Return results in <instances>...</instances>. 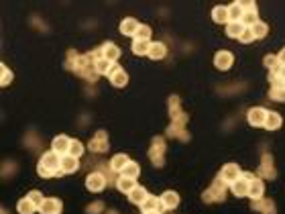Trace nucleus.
<instances>
[{"instance_id": "obj_1", "label": "nucleus", "mask_w": 285, "mask_h": 214, "mask_svg": "<svg viewBox=\"0 0 285 214\" xmlns=\"http://www.w3.org/2000/svg\"><path fill=\"white\" fill-rule=\"evenodd\" d=\"M66 68L70 72H74L76 76L84 78L86 82L94 84L98 80V72L94 68V59L90 55H80L78 51H68V57H66Z\"/></svg>"}, {"instance_id": "obj_2", "label": "nucleus", "mask_w": 285, "mask_h": 214, "mask_svg": "<svg viewBox=\"0 0 285 214\" xmlns=\"http://www.w3.org/2000/svg\"><path fill=\"white\" fill-rule=\"evenodd\" d=\"M228 183L226 181H222L220 177H216L212 183H210V188L202 194V200L206 202V204H214V202H224V198H226V192H228Z\"/></svg>"}, {"instance_id": "obj_3", "label": "nucleus", "mask_w": 285, "mask_h": 214, "mask_svg": "<svg viewBox=\"0 0 285 214\" xmlns=\"http://www.w3.org/2000/svg\"><path fill=\"white\" fill-rule=\"evenodd\" d=\"M165 151H167L165 139L163 137H153L151 149H149V159H151V163L155 167H163L165 165Z\"/></svg>"}, {"instance_id": "obj_4", "label": "nucleus", "mask_w": 285, "mask_h": 214, "mask_svg": "<svg viewBox=\"0 0 285 214\" xmlns=\"http://www.w3.org/2000/svg\"><path fill=\"white\" fill-rule=\"evenodd\" d=\"M169 116H171V125H177V127H185L187 125V114L181 110V100L179 96H171L169 102Z\"/></svg>"}, {"instance_id": "obj_5", "label": "nucleus", "mask_w": 285, "mask_h": 214, "mask_svg": "<svg viewBox=\"0 0 285 214\" xmlns=\"http://www.w3.org/2000/svg\"><path fill=\"white\" fill-rule=\"evenodd\" d=\"M39 163H41V165H45L47 169H51L55 175H63V173H61V155H57V153H55L53 149L43 153L41 159H39Z\"/></svg>"}, {"instance_id": "obj_6", "label": "nucleus", "mask_w": 285, "mask_h": 214, "mask_svg": "<svg viewBox=\"0 0 285 214\" xmlns=\"http://www.w3.org/2000/svg\"><path fill=\"white\" fill-rule=\"evenodd\" d=\"M88 147H90V151H92V153H106V151H108V147H110L106 131H96V133H94V137L90 139Z\"/></svg>"}, {"instance_id": "obj_7", "label": "nucleus", "mask_w": 285, "mask_h": 214, "mask_svg": "<svg viewBox=\"0 0 285 214\" xmlns=\"http://www.w3.org/2000/svg\"><path fill=\"white\" fill-rule=\"evenodd\" d=\"M257 175H259L261 179H275V177H277V169H275V165H273V157L269 155V153H263Z\"/></svg>"}, {"instance_id": "obj_8", "label": "nucleus", "mask_w": 285, "mask_h": 214, "mask_svg": "<svg viewBox=\"0 0 285 214\" xmlns=\"http://www.w3.org/2000/svg\"><path fill=\"white\" fill-rule=\"evenodd\" d=\"M106 175L104 173H100V171H94V173H90L88 177H86V188L90 190V192H94V194H100L104 188H106Z\"/></svg>"}, {"instance_id": "obj_9", "label": "nucleus", "mask_w": 285, "mask_h": 214, "mask_svg": "<svg viewBox=\"0 0 285 214\" xmlns=\"http://www.w3.org/2000/svg\"><path fill=\"white\" fill-rule=\"evenodd\" d=\"M267 112L263 106H252L248 112H246V120L250 127H265V120H267Z\"/></svg>"}, {"instance_id": "obj_10", "label": "nucleus", "mask_w": 285, "mask_h": 214, "mask_svg": "<svg viewBox=\"0 0 285 214\" xmlns=\"http://www.w3.org/2000/svg\"><path fill=\"white\" fill-rule=\"evenodd\" d=\"M232 64H234V55H232L230 51H226V49H220V51L214 55V66H216L220 72L230 70Z\"/></svg>"}, {"instance_id": "obj_11", "label": "nucleus", "mask_w": 285, "mask_h": 214, "mask_svg": "<svg viewBox=\"0 0 285 214\" xmlns=\"http://www.w3.org/2000/svg\"><path fill=\"white\" fill-rule=\"evenodd\" d=\"M242 175V169L236 165V163H226L222 169H220V179H222V181H226L228 183V186H230V183H234L238 177Z\"/></svg>"}, {"instance_id": "obj_12", "label": "nucleus", "mask_w": 285, "mask_h": 214, "mask_svg": "<svg viewBox=\"0 0 285 214\" xmlns=\"http://www.w3.org/2000/svg\"><path fill=\"white\" fill-rule=\"evenodd\" d=\"M72 141L68 135H57L53 141H51V149L57 153V155H70V147H72Z\"/></svg>"}, {"instance_id": "obj_13", "label": "nucleus", "mask_w": 285, "mask_h": 214, "mask_svg": "<svg viewBox=\"0 0 285 214\" xmlns=\"http://www.w3.org/2000/svg\"><path fill=\"white\" fill-rule=\"evenodd\" d=\"M108 80H110V84H112L114 88H124L126 84H129V74H126L120 66L114 64V68H112L110 74H108Z\"/></svg>"}, {"instance_id": "obj_14", "label": "nucleus", "mask_w": 285, "mask_h": 214, "mask_svg": "<svg viewBox=\"0 0 285 214\" xmlns=\"http://www.w3.org/2000/svg\"><path fill=\"white\" fill-rule=\"evenodd\" d=\"M41 214H61L63 212V202L59 198H45L43 204L39 206Z\"/></svg>"}, {"instance_id": "obj_15", "label": "nucleus", "mask_w": 285, "mask_h": 214, "mask_svg": "<svg viewBox=\"0 0 285 214\" xmlns=\"http://www.w3.org/2000/svg\"><path fill=\"white\" fill-rule=\"evenodd\" d=\"M248 181H250V186H248V198H250V200L263 198V194H265V183H263V179H261L259 175H252V179H248Z\"/></svg>"}, {"instance_id": "obj_16", "label": "nucleus", "mask_w": 285, "mask_h": 214, "mask_svg": "<svg viewBox=\"0 0 285 214\" xmlns=\"http://www.w3.org/2000/svg\"><path fill=\"white\" fill-rule=\"evenodd\" d=\"M252 210L259 212V214H277L275 202L269 198H259V200H252Z\"/></svg>"}, {"instance_id": "obj_17", "label": "nucleus", "mask_w": 285, "mask_h": 214, "mask_svg": "<svg viewBox=\"0 0 285 214\" xmlns=\"http://www.w3.org/2000/svg\"><path fill=\"white\" fill-rule=\"evenodd\" d=\"M139 27H141V23H139L137 19L126 17V19H122V23H120V33L126 35V37H133V39H135Z\"/></svg>"}, {"instance_id": "obj_18", "label": "nucleus", "mask_w": 285, "mask_h": 214, "mask_svg": "<svg viewBox=\"0 0 285 214\" xmlns=\"http://www.w3.org/2000/svg\"><path fill=\"white\" fill-rule=\"evenodd\" d=\"M248 186H250V181L240 175L234 183H230V192H232L236 198H244V196H248Z\"/></svg>"}, {"instance_id": "obj_19", "label": "nucleus", "mask_w": 285, "mask_h": 214, "mask_svg": "<svg viewBox=\"0 0 285 214\" xmlns=\"http://www.w3.org/2000/svg\"><path fill=\"white\" fill-rule=\"evenodd\" d=\"M141 210L143 212H163V204H161V198H157V196H147L141 204Z\"/></svg>"}, {"instance_id": "obj_20", "label": "nucleus", "mask_w": 285, "mask_h": 214, "mask_svg": "<svg viewBox=\"0 0 285 214\" xmlns=\"http://www.w3.org/2000/svg\"><path fill=\"white\" fill-rule=\"evenodd\" d=\"M159 198H161L163 210H173V208H177V206H179V194H177V192H173V190L163 192Z\"/></svg>"}, {"instance_id": "obj_21", "label": "nucleus", "mask_w": 285, "mask_h": 214, "mask_svg": "<svg viewBox=\"0 0 285 214\" xmlns=\"http://www.w3.org/2000/svg\"><path fill=\"white\" fill-rule=\"evenodd\" d=\"M100 49H102V57H106L108 61H112V64H116V61H118V57H120L118 45H114L112 41H108V43L100 45Z\"/></svg>"}, {"instance_id": "obj_22", "label": "nucleus", "mask_w": 285, "mask_h": 214, "mask_svg": "<svg viewBox=\"0 0 285 214\" xmlns=\"http://www.w3.org/2000/svg\"><path fill=\"white\" fill-rule=\"evenodd\" d=\"M80 169V161L74 155H63L61 157V173H76Z\"/></svg>"}, {"instance_id": "obj_23", "label": "nucleus", "mask_w": 285, "mask_h": 214, "mask_svg": "<svg viewBox=\"0 0 285 214\" xmlns=\"http://www.w3.org/2000/svg\"><path fill=\"white\" fill-rule=\"evenodd\" d=\"M281 125H283V116L279 112H275V110H269L267 120H265V129L267 131H277V129H281Z\"/></svg>"}, {"instance_id": "obj_24", "label": "nucleus", "mask_w": 285, "mask_h": 214, "mask_svg": "<svg viewBox=\"0 0 285 214\" xmlns=\"http://www.w3.org/2000/svg\"><path fill=\"white\" fill-rule=\"evenodd\" d=\"M165 55H167V47H165V43H161V41H155V43H151L149 57H151L153 61H159V59H163Z\"/></svg>"}, {"instance_id": "obj_25", "label": "nucleus", "mask_w": 285, "mask_h": 214, "mask_svg": "<svg viewBox=\"0 0 285 214\" xmlns=\"http://www.w3.org/2000/svg\"><path fill=\"white\" fill-rule=\"evenodd\" d=\"M135 188H137V179H131V177H122V175L116 179V190H120L122 194H131Z\"/></svg>"}, {"instance_id": "obj_26", "label": "nucleus", "mask_w": 285, "mask_h": 214, "mask_svg": "<svg viewBox=\"0 0 285 214\" xmlns=\"http://www.w3.org/2000/svg\"><path fill=\"white\" fill-rule=\"evenodd\" d=\"M212 19H214V23L228 25V23H230V17H228V7H214V9H212Z\"/></svg>"}, {"instance_id": "obj_27", "label": "nucleus", "mask_w": 285, "mask_h": 214, "mask_svg": "<svg viewBox=\"0 0 285 214\" xmlns=\"http://www.w3.org/2000/svg\"><path fill=\"white\" fill-rule=\"evenodd\" d=\"M129 161H131V159H129V155H126V153H116V155L110 159V163H108V165H110V169H112V171H122V169H124V165L129 163Z\"/></svg>"}, {"instance_id": "obj_28", "label": "nucleus", "mask_w": 285, "mask_h": 214, "mask_svg": "<svg viewBox=\"0 0 285 214\" xmlns=\"http://www.w3.org/2000/svg\"><path fill=\"white\" fill-rule=\"evenodd\" d=\"M120 175L122 177H131V179H139V175H141V165L137 163V161H129L124 165V169L120 171Z\"/></svg>"}, {"instance_id": "obj_29", "label": "nucleus", "mask_w": 285, "mask_h": 214, "mask_svg": "<svg viewBox=\"0 0 285 214\" xmlns=\"http://www.w3.org/2000/svg\"><path fill=\"white\" fill-rule=\"evenodd\" d=\"M94 68H96L98 76H108L110 70L114 68V64H112V61H108L106 57H98L96 61H94Z\"/></svg>"}, {"instance_id": "obj_30", "label": "nucleus", "mask_w": 285, "mask_h": 214, "mask_svg": "<svg viewBox=\"0 0 285 214\" xmlns=\"http://www.w3.org/2000/svg\"><path fill=\"white\" fill-rule=\"evenodd\" d=\"M126 196H129L131 204H137V206H141V204H143V200H145L149 194H147V190H145L143 186H139V183H137V188H135L131 194H126Z\"/></svg>"}, {"instance_id": "obj_31", "label": "nucleus", "mask_w": 285, "mask_h": 214, "mask_svg": "<svg viewBox=\"0 0 285 214\" xmlns=\"http://www.w3.org/2000/svg\"><path fill=\"white\" fill-rule=\"evenodd\" d=\"M17 210H19V214H35L39 208H37L33 202H31V200L25 196V198H21V200H19V204H17Z\"/></svg>"}, {"instance_id": "obj_32", "label": "nucleus", "mask_w": 285, "mask_h": 214, "mask_svg": "<svg viewBox=\"0 0 285 214\" xmlns=\"http://www.w3.org/2000/svg\"><path fill=\"white\" fill-rule=\"evenodd\" d=\"M250 31H252V35H255V39H265L269 35V25L263 23V21H257L250 27Z\"/></svg>"}, {"instance_id": "obj_33", "label": "nucleus", "mask_w": 285, "mask_h": 214, "mask_svg": "<svg viewBox=\"0 0 285 214\" xmlns=\"http://www.w3.org/2000/svg\"><path fill=\"white\" fill-rule=\"evenodd\" d=\"M242 15H244V11H242L240 3L228 5V17H230V23H240V21H242Z\"/></svg>"}, {"instance_id": "obj_34", "label": "nucleus", "mask_w": 285, "mask_h": 214, "mask_svg": "<svg viewBox=\"0 0 285 214\" xmlns=\"http://www.w3.org/2000/svg\"><path fill=\"white\" fill-rule=\"evenodd\" d=\"M167 135H169V137H175V139H179V141H187V139H189L185 127H177V125H169V127H167Z\"/></svg>"}, {"instance_id": "obj_35", "label": "nucleus", "mask_w": 285, "mask_h": 214, "mask_svg": "<svg viewBox=\"0 0 285 214\" xmlns=\"http://www.w3.org/2000/svg\"><path fill=\"white\" fill-rule=\"evenodd\" d=\"M242 31H244V25L242 23H228L226 25V35L230 39H238L242 35Z\"/></svg>"}, {"instance_id": "obj_36", "label": "nucleus", "mask_w": 285, "mask_h": 214, "mask_svg": "<svg viewBox=\"0 0 285 214\" xmlns=\"http://www.w3.org/2000/svg\"><path fill=\"white\" fill-rule=\"evenodd\" d=\"M151 43H153V41H139V39H135V41H133V53H135V55H149Z\"/></svg>"}, {"instance_id": "obj_37", "label": "nucleus", "mask_w": 285, "mask_h": 214, "mask_svg": "<svg viewBox=\"0 0 285 214\" xmlns=\"http://www.w3.org/2000/svg\"><path fill=\"white\" fill-rule=\"evenodd\" d=\"M269 98L275 102H285V86H271L269 88Z\"/></svg>"}, {"instance_id": "obj_38", "label": "nucleus", "mask_w": 285, "mask_h": 214, "mask_svg": "<svg viewBox=\"0 0 285 214\" xmlns=\"http://www.w3.org/2000/svg\"><path fill=\"white\" fill-rule=\"evenodd\" d=\"M13 72L5 66V64H0V86H3V88H7L9 84H13Z\"/></svg>"}, {"instance_id": "obj_39", "label": "nucleus", "mask_w": 285, "mask_h": 214, "mask_svg": "<svg viewBox=\"0 0 285 214\" xmlns=\"http://www.w3.org/2000/svg\"><path fill=\"white\" fill-rule=\"evenodd\" d=\"M151 27L149 25H141L139 27V31H137V35H135V39H139V41H151Z\"/></svg>"}, {"instance_id": "obj_40", "label": "nucleus", "mask_w": 285, "mask_h": 214, "mask_svg": "<svg viewBox=\"0 0 285 214\" xmlns=\"http://www.w3.org/2000/svg\"><path fill=\"white\" fill-rule=\"evenodd\" d=\"M84 151H86V149H84L82 141L74 139V141H72V147H70V155H74V157H78V159H80V157L84 155Z\"/></svg>"}, {"instance_id": "obj_41", "label": "nucleus", "mask_w": 285, "mask_h": 214, "mask_svg": "<svg viewBox=\"0 0 285 214\" xmlns=\"http://www.w3.org/2000/svg\"><path fill=\"white\" fill-rule=\"evenodd\" d=\"M263 64H265V68H267L269 72H273V70H277V68L281 66V64H279V59H277V55H265Z\"/></svg>"}, {"instance_id": "obj_42", "label": "nucleus", "mask_w": 285, "mask_h": 214, "mask_svg": "<svg viewBox=\"0 0 285 214\" xmlns=\"http://www.w3.org/2000/svg\"><path fill=\"white\" fill-rule=\"evenodd\" d=\"M27 198H29L31 202H33V204H35L37 208H39V206L43 204V200H45V198H43V194H41L39 190H31V192L27 194Z\"/></svg>"}, {"instance_id": "obj_43", "label": "nucleus", "mask_w": 285, "mask_h": 214, "mask_svg": "<svg viewBox=\"0 0 285 214\" xmlns=\"http://www.w3.org/2000/svg\"><path fill=\"white\" fill-rule=\"evenodd\" d=\"M238 41L240 43H252V41H255V35H252L250 27H244V31H242V35L238 37Z\"/></svg>"}, {"instance_id": "obj_44", "label": "nucleus", "mask_w": 285, "mask_h": 214, "mask_svg": "<svg viewBox=\"0 0 285 214\" xmlns=\"http://www.w3.org/2000/svg\"><path fill=\"white\" fill-rule=\"evenodd\" d=\"M104 210V204L102 202H92L90 206H86V212L88 214H100Z\"/></svg>"}, {"instance_id": "obj_45", "label": "nucleus", "mask_w": 285, "mask_h": 214, "mask_svg": "<svg viewBox=\"0 0 285 214\" xmlns=\"http://www.w3.org/2000/svg\"><path fill=\"white\" fill-rule=\"evenodd\" d=\"M37 173H39L41 177H57V175H55L51 169H47V167H45V165H41V163L37 165Z\"/></svg>"}, {"instance_id": "obj_46", "label": "nucleus", "mask_w": 285, "mask_h": 214, "mask_svg": "<svg viewBox=\"0 0 285 214\" xmlns=\"http://www.w3.org/2000/svg\"><path fill=\"white\" fill-rule=\"evenodd\" d=\"M277 59H279V64H281V66H285V47L277 53Z\"/></svg>"}, {"instance_id": "obj_47", "label": "nucleus", "mask_w": 285, "mask_h": 214, "mask_svg": "<svg viewBox=\"0 0 285 214\" xmlns=\"http://www.w3.org/2000/svg\"><path fill=\"white\" fill-rule=\"evenodd\" d=\"M143 214H161V212H143Z\"/></svg>"}, {"instance_id": "obj_48", "label": "nucleus", "mask_w": 285, "mask_h": 214, "mask_svg": "<svg viewBox=\"0 0 285 214\" xmlns=\"http://www.w3.org/2000/svg\"><path fill=\"white\" fill-rule=\"evenodd\" d=\"M108 214H116V212H108Z\"/></svg>"}]
</instances>
